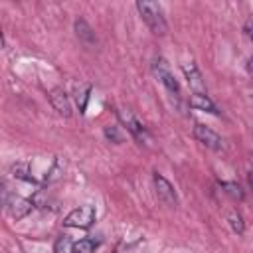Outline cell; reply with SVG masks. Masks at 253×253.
<instances>
[{
	"mask_svg": "<svg viewBox=\"0 0 253 253\" xmlns=\"http://www.w3.org/2000/svg\"><path fill=\"white\" fill-rule=\"evenodd\" d=\"M247 182H249V186H251V190H253V172L247 174Z\"/></svg>",
	"mask_w": 253,
	"mask_h": 253,
	"instance_id": "ac0fdd59",
	"label": "cell"
},
{
	"mask_svg": "<svg viewBox=\"0 0 253 253\" xmlns=\"http://www.w3.org/2000/svg\"><path fill=\"white\" fill-rule=\"evenodd\" d=\"M190 107H194V109H198V111H206V113H217V109H215V105H213V101L206 95V93H194V95H190Z\"/></svg>",
	"mask_w": 253,
	"mask_h": 253,
	"instance_id": "8fae6325",
	"label": "cell"
},
{
	"mask_svg": "<svg viewBox=\"0 0 253 253\" xmlns=\"http://www.w3.org/2000/svg\"><path fill=\"white\" fill-rule=\"evenodd\" d=\"M95 215H97L95 208L89 206V204H85V206H79V208L71 210V211L65 215L63 225H65V227H81V229H87V227L93 225Z\"/></svg>",
	"mask_w": 253,
	"mask_h": 253,
	"instance_id": "7a4b0ae2",
	"label": "cell"
},
{
	"mask_svg": "<svg viewBox=\"0 0 253 253\" xmlns=\"http://www.w3.org/2000/svg\"><path fill=\"white\" fill-rule=\"evenodd\" d=\"M245 32H247V36L253 40V22H247V24H245Z\"/></svg>",
	"mask_w": 253,
	"mask_h": 253,
	"instance_id": "e0dca14e",
	"label": "cell"
},
{
	"mask_svg": "<svg viewBox=\"0 0 253 253\" xmlns=\"http://www.w3.org/2000/svg\"><path fill=\"white\" fill-rule=\"evenodd\" d=\"M152 69H154L156 77L160 79V83H162L170 93H176V95L180 93V83H178V79L174 77V73H172V69H170V65L166 63L164 57H156L154 63H152Z\"/></svg>",
	"mask_w": 253,
	"mask_h": 253,
	"instance_id": "3957f363",
	"label": "cell"
},
{
	"mask_svg": "<svg viewBox=\"0 0 253 253\" xmlns=\"http://www.w3.org/2000/svg\"><path fill=\"white\" fill-rule=\"evenodd\" d=\"M182 69H184V75L188 79V85L194 89V93H206V85H204V79H202L200 69L194 63H186Z\"/></svg>",
	"mask_w": 253,
	"mask_h": 253,
	"instance_id": "9c48e42d",
	"label": "cell"
},
{
	"mask_svg": "<svg viewBox=\"0 0 253 253\" xmlns=\"http://www.w3.org/2000/svg\"><path fill=\"white\" fill-rule=\"evenodd\" d=\"M105 136H107L111 142H115V144H121V142H123V134H121L119 126H107V128H105Z\"/></svg>",
	"mask_w": 253,
	"mask_h": 253,
	"instance_id": "2e32d148",
	"label": "cell"
},
{
	"mask_svg": "<svg viewBox=\"0 0 253 253\" xmlns=\"http://www.w3.org/2000/svg\"><path fill=\"white\" fill-rule=\"evenodd\" d=\"M73 251V241L67 235H61L55 241V253H71Z\"/></svg>",
	"mask_w": 253,
	"mask_h": 253,
	"instance_id": "9a60e30c",
	"label": "cell"
},
{
	"mask_svg": "<svg viewBox=\"0 0 253 253\" xmlns=\"http://www.w3.org/2000/svg\"><path fill=\"white\" fill-rule=\"evenodd\" d=\"M34 204L26 198H20V196H8L6 194V210L8 213L14 217V219H22L24 215H28L32 211Z\"/></svg>",
	"mask_w": 253,
	"mask_h": 253,
	"instance_id": "52a82bcc",
	"label": "cell"
},
{
	"mask_svg": "<svg viewBox=\"0 0 253 253\" xmlns=\"http://www.w3.org/2000/svg\"><path fill=\"white\" fill-rule=\"evenodd\" d=\"M75 36H77L79 42H81L83 45H87V47L95 45V42H97L95 32L91 30V26H89L83 18H77V20H75Z\"/></svg>",
	"mask_w": 253,
	"mask_h": 253,
	"instance_id": "30bf717a",
	"label": "cell"
},
{
	"mask_svg": "<svg viewBox=\"0 0 253 253\" xmlns=\"http://www.w3.org/2000/svg\"><path fill=\"white\" fill-rule=\"evenodd\" d=\"M119 115V119H121V123L126 126V130L136 138V140H140V142H148L150 140V136H148V132H146V128L128 113V111H119L117 113Z\"/></svg>",
	"mask_w": 253,
	"mask_h": 253,
	"instance_id": "8992f818",
	"label": "cell"
},
{
	"mask_svg": "<svg viewBox=\"0 0 253 253\" xmlns=\"http://www.w3.org/2000/svg\"><path fill=\"white\" fill-rule=\"evenodd\" d=\"M194 136H196L204 146H208V148H211V150H215V152L223 150V138H221L215 130H211L210 126H206V125H202V123H198V125L194 126Z\"/></svg>",
	"mask_w": 253,
	"mask_h": 253,
	"instance_id": "5b68a950",
	"label": "cell"
},
{
	"mask_svg": "<svg viewBox=\"0 0 253 253\" xmlns=\"http://www.w3.org/2000/svg\"><path fill=\"white\" fill-rule=\"evenodd\" d=\"M136 10H138L140 18L146 22V26L150 28L152 34H156V36H164L166 34L168 24H166V18H164V12H162L160 4L148 2V0H138L136 2Z\"/></svg>",
	"mask_w": 253,
	"mask_h": 253,
	"instance_id": "6da1fadb",
	"label": "cell"
},
{
	"mask_svg": "<svg viewBox=\"0 0 253 253\" xmlns=\"http://www.w3.org/2000/svg\"><path fill=\"white\" fill-rule=\"evenodd\" d=\"M227 221H229V227H231L235 233H243L245 223H243V217H241L237 211H229V213H227Z\"/></svg>",
	"mask_w": 253,
	"mask_h": 253,
	"instance_id": "7c38bea8",
	"label": "cell"
},
{
	"mask_svg": "<svg viewBox=\"0 0 253 253\" xmlns=\"http://www.w3.org/2000/svg\"><path fill=\"white\" fill-rule=\"evenodd\" d=\"M95 251V241L91 239H79L73 243V251L71 253H93Z\"/></svg>",
	"mask_w": 253,
	"mask_h": 253,
	"instance_id": "4fadbf2b",
	"label": "cell"
},
{
	"mask_svg": "<svg viewBox=\"0 0 253 253\" xmlns=\"http://www.w3.org/2000/svg\"><path fill=\"white\" fill-rule=\"evenodd\" d=\"M152 182H154V190H156L158 200H160L162 204H166L168 208H176L178 196H176V192H174V186H172L162 174H158V172L152 174Z\"/></svg>",
	"mask_w": 253,
	"mask_h": 253,
	"instance_id": "277c9868",
	"label": "cell"
},
{
	"mask_svg": "<svg viewBox=\"0 0 253 253\" xmlns=\"http://www.w3.org/2000/svg\"><path fill=\"white\" fill-rule=\"evenodd\" d=\"M49 101H51V107L61 117H71V103H69V97L65 95L63 89H53L49 93Z\"/></svg>",
	"mask_w": 253,
	"mask_h": 253,
	"instance_id": "ba28073f",
	"label": "cell"
},
{
	"mask_svg": "<svg viewBox=\"0 0 253 253\" xmlns=\"http://www.w3.org/2000/svg\"><path fill=\"white\" fill-rule=\"evenodd\" d=\"M247 67H249V69H251V71H253V55H251V57H249V65H247Z\"/></svg>",
	"mask_w": 253,
	"mask_h": 253,
	"instance_id": "d6986e66",
	"label": "cell"
},
{
	"mask_svg": "<svg viewBox=\"0 0 253 253\" xmlns=\"http://www.w3.org/2000/svg\"><path fill=\"white\" fill-rule=\"evenodd\" d=\"M221 188H223L231 198L243 200V190L239 188V184H235V182H221Z\"/></svg>",
	"mask_w": 253,
	"mask_h": 253,
	"instance_id": "5bb4252c",
	"label": "cell"
}]
</instances>
